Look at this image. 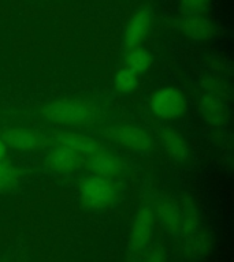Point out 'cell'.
Wrapping results in <instances>:
<instances>
[{"mask_svg": "<svg viewBox=\"0 0 234 262\" xmlns=\"http://www.w3.org/2000/svg\"><path fill=\"white\" fill-rule=\"evenodd\" d=\"M38 116L56 126H89L98 122L99 110L80 100H59L40 106Z\"/></svg>", "mask_w": 234, "mask_h": 262, "instance_id": "obj_1", "label": "cell"}, {"mask_svg": "<svg viewBox=\"0 0 234 262\" xmlns=\"http://www.w3.org/2000/svg\"><path fill=\"white\" fill-rule=\"evenodd\" d=\"M81 196L88 208L104 209L114 204L118 196V187L110 178L92 175L82 180Z\"/></svg>", "mask_w": 234, "mask_h": 262, "instance_id": "obj_2", "label": "cell"}, {"mask_svg": "<svg viewBox=\"0 0 234 262\" xmlns=\"http://www.w3.org/2000/svg\"><path fill=\"white\" fill-rule=\"evenodd\" d=\"M104 138L133 151H148L153 145L151 134L131 124L111 126L103 131Z\"/></svg>", "mask_w": 234, "mask_h": 262, "instance_id": "obj_3", "label": "cell"}, {"mask_svg": "<svg viewBox=\"0 0 234 262\" xmlns=\"http://www.w3.org/2000/svg\"><path fill=\"white\" fill-rule=\"evenodd\" d=\"M151 110L158 118L172 120L185 114L186 101L182 93L176 88H162L152 94Z\"/></svg>", "mask_w": 234, "mask_h": 262, "instance_id": "obj_4", "label": "cell"}, {"mask_svg": "<svg viewBox=\"0 0 234 262\" xmlns=\"http://www.w3.org/2000/svg\"><path fill=\"white\" fill-rule=\"evenodd\" d=\"M155 216L151 208H144L135 217L130 232V251L139 254L147 249L152 241Z\"/></svg>", "mask_w": 234, "mask_h": 262, "instance_id": "obj_5", "label": "cell"}, {"mask_svg": "<svg viewBox=\"0 0 234 262\" xmlns=\"http://www.w3.org/2000/svg\"><path fill=\"white\" fill-rule=\"evenodd\" d=\"M85 163V157L67 146L56 145L45 157L47 167L56 172H74Z\"/></svg>", "mask_w": 234, "mask_h": 262, "instance_id": "obj_6", "label": "cell"}, {"mask_svg": "<svg viewBox=\"0 0 234 262\" xmlns=\"http://www.w3.org/2000/svg\"><path fill=\"white\" fill-rule=\"evenodd\" d=\"M86 167L93 172L94 175L104 178H115L121 176L125 172V163L121 157L114 153L100 149L93 156L86 160Z\"/></svg>", "mask_w": 234, "mask_h": 262, "instance_id": "obj_7", "label": "cell"}, {"mask_svg": "<svg viewBox=\"0 0 234 262\" xmlns=\"http://www.w3.org/2000/svg\"><path fill=\"white\" fill-rule=\"evenodd\" d=\"M152 25L151 8L144 7L135 11L129 20L125 30V44L127 48H137L141 41L148 36Z\"/></svg>", "mask_w": 234, "mask_h": 262, "instance_id": "obj_8", "label": "cell"}, {"mask_svg": "<svg viewBox=\"0 0 234 262\" xmlns=\"http://www.w3.org/2000/svg\"><path fill=\"white\" fill-rule=\"evenodd\" d=\"M0 139L4 145L20 150H33L44 145L43 135L29 128H8L0 133Z\"/></svg>", "mask_w": 234, "mask_h": 262, "instance_id": "obj_9", "label": "cell"}, {"mask_svg": "<svg viewBox=\"0 0 234 262\" xmlns=\"http://www.w3.org/2000/svg\"><path fill=\"white\" fill-rule=\"evenodd\" d=\"M53 142L55 145L70 147L84 157H90L102 149L98 141L77 133H56L53 135Z\"/></svg>", "mask_w": 234, "mask_h": 262, "instance_id": "obj_10", "label": "cell"}, {"mask_svg": "<svg viewBox=\"0 0 234 262\" xmlns=\"http://www.w3.org/2000/svg\"><path fill=\"white\" fill-rule=\"evenodd\" d=\"M200 108L205 120L213 126H221L226 123L229 118V111H227L226 104L213 94L203 96V98L200 100Z\"/></svg>", "mask_w": 234, "mask_h": 262, "instance_id": "obj_11", "label": "cell"}, {"mask_svg": "<svg viewBox=\"0 0 234 262\" xmlns=\"http://www.w3.org/2000/svg\"><path fill=\"white\" fill-rule=\"evenodd\" d=\"M180 29L193 40H205L212 34V28L208 20L192 14L180 20Z\"/></svg>", "mask_w": 234, "mask_h": 262, "instance_id": "obj_12", "label": "cell"}, {"mask_svg": "<svg viewBox=\"0 0 234 262\" xmlns=\"http://www.w3.org/2000/svg\"><path fill=\"white\" fill-rule=\"evenodd\" d=\"M162 142L167 151V155L177 161H182L188 157L189 149L184 137L170 128H164L162 131Z\"/></svg>", "mask_w": 234, "mask_h": 262, "instance_id": "obj_13", "label": "cell"}, {"mask_svg": "<svg viewBox=\"0 0 234 262\" xmlns=\"http://www.w3.org/2000/svg\"><path fill=\"white\" fill-rule=\"evenodd\" d=\"M160 221L163 223L164 228L171 233H181L184 231V212L177 209V206L163 202L158 209Z\"/></svg>", "mask_w": 234, "mask_h": 262, "instance_id": "obj_14", "label": "cell"}, {"mask_svg": "<svg viewBox=\"0 0 234 262\" xmlns=\"http://www.w3.org/2000/svg\"><path fill=\"white\" fill-rule=\"evenodd\" d=\"M126 63L129 66L127 69L134 71L135 74L145 73L152 66V55L147 49L134 48L131 49L129 55H127Z\"/></svg>", "mask_w": 234, "mask_h": 262, "instance_id": "obj_15", "label": "cell"}, {"mask_svg": "<svg viewBox=\"0 0 234 262\" xmlns=\"http://www.w3.org/2000/svg\"><path fill=\"white\" fill-rule=\"evenodd\" d=\"M115 88L121 92V93L130 94L137 90L139 88V78L134 71H131L130 69H122L119 70L114 79Z\"/></svg>", "mask_w": 234, "mask_h": 262, "instance_id": "obj_16", "label": "cell"}, {"mask_svg": "<svg viewBox=\"0 0 234 262\" xmlns=\"http://www.w3.org/2000/svg\"><path fill=\"white\" fill-rule=\"evenodd\" d=\"M18 171L15 168L0 161V191H7L16 184Z\"/></svg>", "mask_w": 234, "mask_h": 262, "instance_id": "obj_17", "label": "cell"}, {"mask_svg": "<svg viewBox=\"0 0 234 262\" xmlns=\"http://www.w3.org/2000/svg\"><path fill=\"white\" fill-rule=\"evenodd\" d=\"M180 3L188 14L199 15L200 12L205 10L207 4H208V0H180Z\"/></svg>", "mask_w": 234, "mask_h": 262, "instance_id": "obj_18", "label": "cell"}, {"mask_svg": "<svg viewBox=\"0 0 234 262\" xmlns=\"http://www.w3.org/2000/svg\"><path fill=\"white\" fill-rule=\"evenodd\" d=\"M144 262H164V255L162 253V250L158 249V247L151 250L145 257V259H144Z\"/></svg>", "mask_w": 234, "mask_h": 262, "instance_id": "obj_19", "label": "cell"}, {"mask_svg": "<svg viewBox=\"0 0 234 262\" xmlns=\"http://www.w3.org/2000/svg\"><path fill=\"white\" fill-rule=\"evenodd\" d=\"M4 156H6V145H4V142L0 139V161H2V159H3Z\"/></svg>", "mask_w": 234, "mask_h": 262, "instance_id": "obj_20", "label": "cell"}]
</instances>
